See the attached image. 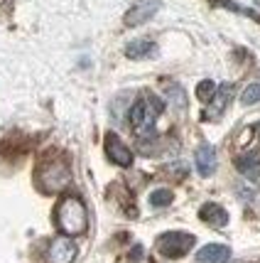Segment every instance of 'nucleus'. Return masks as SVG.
Masks as SVG:
<instances>
[{
	"mask_svg": "<svg viewBox=\"0 0 260 263\" xmlns=\"http://www.w3.org/2000/svg\"><path fill=\"white\" fill-rule=\"evenodd\" d=\"M54 221L64 236H81L89 229V212L79 197H62L54 209Z\"/></svg>",
	"mask_w": 260,
	"mask_h": 263,
	"instance_id": "f257e3e1",
	"label": "nucleus"
},
{
	"mask_svg": "<svg viewBox=\"0 0 260 263\" xmlns=\"http://www.w3.org/2000/svg\"><path fill=\"white\" fill-rule=\"evenodd\" d=\"M165 103L155 93H143L130 108V126L137 136H150L155 130V121L159 118Z\"/></svg>",
	"mask_w": 260,
	"mask_h": 263,
	"instance_id": "f03ea898",
	"label": "nucleus"
},
{
	"mask_svg": "<svg viewBox=\"0 0 260 263\" xmlns=\"http://www.w3.org/2000/svg\"><path fill=\"white\" fill-rule=\"evenodd\" d=\"M37 182L45 192H62L71 182V170L64 160H49L42 162L37 170Z\"/></svg>",
	"mask_w": 260,
	"mask_h": 263,
	"instance_id": "7ed1b4c3",
	"label": "nucleus"
},
{
	"mask_svg": "<svg viewBox=\"0 0 260 263\" xmlns=\"http://www.w3.org/2000/svg\"><path fill=\"white\" fill-rule=\"evenodd\" d=\"M194 246V236L187 231H167L157 239V251L165 258H182Z\"/></svg>",
	"mask_w": 260,
	"mask_h": 263,
	"instance_id": "20e7f679",
	"label": "nucleus"
},
{
	"mask_svg": "<svg viewBox=\"0 0 260 263\" xmlns=\"http://www.w3.org/2000/svg\"><path fill=\"white\" fill-rule=\"evenodd\" d=\"M74 258H76V243L69 236H57L49 243V251H47L49 263H71Z\"/></svg>",
	"mask_w": 260,
	"mask_h": 263,
	"instance_id": "39448f33",
	"label": "nucleus"
},
{
	"mask_svg": "<svg viewBox=\"0 0 260 263\" xmlns=\"http://www.w3.org/2000/svg\"><path fill=\"white\" fill-rule=\"evenodd\" d=\"M106 155L111 158V162L121 165V167L133 165V153H130V148H128L115 133H108V136H106Z\"/></svg>",
	"mask_w": 260,
	"mask_h": 263,
	"instance_id": "423d86ee",
	"label": "nucleus"
},
{
	"mask_svg": "<svg viewBox=\"0 0 260 263\" xmlns=\"http://www.w3.org/2000/svg\"><path fill=\"white\" fill-rule=\"evenodd\" d=\"M157 10H159V0H137L125 15V25L128 27H137V25L147 23Z\"/></svg>",
	"mask_w": 260,
	"mask_h": 263,
	"instance_id": "0eeeda50",
	"label": "nucleus"
},
{
	"mask_svg": "<svg viewBox=\"0 0 260 263\" xmlns=\"http://www.w3.org/2000/svg\"><path fill=\"white\" fill-rule=\"evenodd\" d=\"M199 217H202V221H206L209 227H214V229H224L228 224V212L221 204H216V202H206V204L199 209Z\"/></svg>",
	"mask_w": 260,
	"mask_h": 263,
	"instance_id": "6e6552de",
	"label": "nucleus"
},
{
	"mask_svg": "<svg viewBox=\"0 0 260 263\" xmlns=\"http://www.w3.org/2000/svg\"><path fill=\"white\" fill-rule=\"evenodd\" d=\"M231 96H233V86H231V84H221V86L216 89L214 99L209 101L206 118H218V116L226 111V106H228V101H231Z\"/></svg>",
	"mask_w": 260,
	"mask_h": 263,
	"instance_id": "1a4fd4ad",
	"label": "nucleus"
},
{
	"mask_svg": "<svg viewBox=\"0 0 260 263\" xmlns=\"http://www.w3.org/2000/svg\"><path fill=\"white\" fill-rule=\"evenodd\" d=\"M194 162H196V170L202 177H209L216 172V150L211 145H199L196 148V155H194Z\"/></svg>",
	"mask_w": 260,
	"mask_h": 263,
	"instance_id": "9d476101",
	"label": "nucleus"
},
{
	"mask_svg": "<svg viewBox=\"0 0 260 263\" xmlns=\"http://www.w3.org/2000/svg\"><path fill=\"white\" fill-rule=\"evenodd\" d=\"M228 256H231V249L224 246V243H209V246H202L199 253H196V261L199 263H226Z\"/></svg>",
	"mask_w": 260,
	"mask_h": 263,
	"instance_id": "9b49d317",
	"label": "nucleus"
},
{
	"mask_svg": "<svg viewBox=\"0 0 260 263\" xmlns=\"http://www.w3.org/2000/svg\"><path fill=\"white\" fill-rule=\"evenodd\" d=\"M155 42H150V40H135V42H130V45L125 47V57L128 59H145V57H152L155 54Z\"/></svg>",
	"mask_w": 260,
	"mask_h": 263,
	"instance_id": "f8f14e48",
	"label": "nucleus"
},
{
	"mask_svg": "<svg viewBox=\"0 0 260 263\" xmlns=\"http://www.w3.org/2000/svg\"><path fill=\"white\" fill-rule=\"evenodd\" d=\"M172 192L167 190V187H159V190H155V192H150V204L152 206H167L172 204Z\"/></svg>",
	"mask_w": 260,
	"mask_h": 263,
	"instance_id": "ddd939ff",
	"label": "nucleus"
},
{
	"mask_svg": "<svg viewBox=\"0 0 260 263\" xmlns=\"http://www.w3.org/2000/svg\"><path fill=\"white\" fill-rule=\"evenodd\" d=\"M241 101L246 103V106H253V103L260 101V81H253V84H248V86L243 89V93H241Z\"/></svg>",
	"mask_w": 260,
	"mask_h": 263,
	"instance_id": "4468645a",
	"label": "nucleus"
},
{
	"mask_svg": "<svg viewBox=\"0 0 260 263\" xmlns=\"http://www.w3.org/2000/svg\"><path fill=\"white\" fill-rule=\"evenodd\" d=\"M216 89H218V86H216L214 81H202V84H199V86H196V96H199V99H202V101H211V99H214V93H216Z\"/></svg>",
	"mask_w": 260,
	"mask_h": 263,
	"instance_id": "2eb2a0df",
	"label": "nucleus"
},
{
	"mask_svg": "<svg viewBox=\"0 0 260 263\" xmlns=\"http://www.w3.org/2000/svg\"><path fill=\"white\" fill-rule=\"evenodd\" d=\"M170 99H174V106H184V91L179 86H172L170 89Z\"/></svg>",
	"mask_w": 260,
	"mask_h": 263,
	"instance_id": "dca6fc26",
	"label": "nucleus"
},
{
	"mask_svg": "<svg viewBox=\"0 0 260 263\" xmlns=\"http://www.w3.org/2000/svg\"><path fill=\"white\" fill-rule=\"evenodd\" d=\"M258 133H260V128H258Z\"/></svg>",
	"mask_w": 260,
	"mask_h": 263,
	"instance_id": "f3484780",
	"label": "nucleus"
}]
</instances>
